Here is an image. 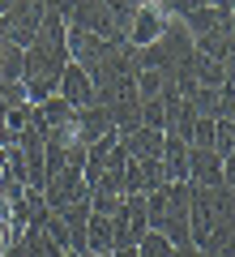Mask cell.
Returning <instances> with one entry per match:
<instances>
[{
    "mask_svg": "<svg viewBox=\"0 0 235 257\" xmlns=\"http://www.w3.org/2000/svg\"><path fill=\"white\" fill-rule=\"evenodd\" d=\"M188 146L192 150H209V146H214V120H192Z\"/></svg>",
    "mask_w": 235,
    "mask_h": 257,
    "instance_id": "cell-20",
    "label": "cell"
},
{
    "mask_svg": "<svg viewBox=\"0 0 235 257\" xmlns=\"http://www.w3.org/2000/svg\"><path fill=\"white\" fill-rule=\"evenodd\" d=\"M9 5H13V0H0V13H5V9H9Z\"/></svg>",
    "mask_w": 235,
    "mask_h": 257,
    "instance_id": "cell-24",
    "label": "cell"
},
{
    "mask_svg": "<svg viewBox=\"0 0 235 257\" xmlns=\"http://www.w3.org/2000/svg\"><path fill=\"white\" fill-rule=\"evenodd\" d=\"M60 257H86V253H73V248H69V253H60Z\"/></svg>",
    "mask_w": 235,
    "mask_h": 257,
    "instance_id": "cell-23",
    "label": "cell"
},
{
    "mask_svg": "<svg viewBox=\"0 0 235 257\" xmlns=\"http://www.w3.org/2000/svg\"><path fill=\"white\" fill-rule=\"evenodd\" d=\"M86 257H94V253H86Z\"/></svg>",
    "mask_w": 235,
    "mask_h": 257,
    "instance_id": "cell-26",
    "label": "cell"
},
{
    "mask_svg": "<svg viewBox=\"0 0 235 257\" xmlns=\"http://www.w3.org/2000/svg\"><path fill=\"white\" fill-rule=\"evenodd\" d=\"M116 142H120V150H124L133 163H145V159H158L163 155V133L158 128H133V133H116Z\"/></svg>",
    "mask_w": 235,
    "mask_h": 257,
    "instance_id": "cell-9",
    "label": "cell"
},
{
    "mask_svg": "<svg viewBox=\"0 0 235 257\" xmlns=\"http://www.w3.org/2000/svg\"><path fill=\"white\" fill-rule=\"evenodd\" d=\"M39 231H43V236L52 240V244L60 248V253H69V227H64V219H60V214H56V210L47 214L43 223H39Z\"/></svg>",
    "mask_w": 235,
    "mask_h": 257,
    "instance_id": "cell-18",
    "label": "cell"
},
{
    "mask_svg": "<svg viewBox=\"0 0 235 257\" xmlns=\"http://www.w3.org/2000/svg\"><path fill=\"white\" fill-rule=\"evenodd\" d=\"M171 257H205L201 248H192V244H180V248H171Z\"/></svg>",
    "mask_w": 235,
    "mask_h": 257,
    "instance_id": "cell-21",
    "label": "cell"
},
{
    "mask_svg": "<svg viewBox=\"0 0 235 257\" xmlns=\"http://www.w3.org/2000/svg\"><path fill=\"white\" fill-rule=\"evenodd\" d=\"M163 172H167V184H188V142L184 138H171L163 133Z\"/></svg>",
    "mask_w": 235,
    "mask_h": 257,
    "instance_id": "cell-11",
    "label": "cell"
},
{
    "mask_svg": "<svg viewBox=\"0 0 235 257\" xmlns=\"http://www.w3.org/2000/svg\"><path fill=\"white\" fill-rule=\"evenodd\" d=\"M188 103H192V111H197V120H231V116H235V94H231V82L218 86V90H209V86H197Z\"/></svg>",
    "mask_w": 235,
    "mask_h": 257,
    "instance_id": "cell-7",
    "label": "cell"
},
{
    "mask_svg": "<svg viewBox=\"0 0 235 257\" xmlns=\"http://www.w3.org/2000/svg\"><path fill=\"white\" fill-rule=\"evenodd\" d=\"M171 248H175V244L163 236V231H154V227L137 240V257H171Z\"/></svg>",
    "mask_w": 235,
    "mask_h": 257,
    "instance_id": "cell-16",
    "label": "cell"
},
{
    "mask_svg": "<svg viewBox=\"0 0 235 257\" xmlns=\"http://www.w3.org/2000/svg\"><path fill=\"white\" fill-rule=\"evenodd\" d=\"M145 231H150V219H145V193H124L120 210L111 214V236H116V248H133Z\"/></svg>",
    "mask_w": 235,
    "mask_h": 257,
    "instance_id": "cell-2",
    "label": "cell"
},
{
    "mask_svg": "<svg viewBox=\"0 0 235 257\" xmlns=\"http://www.w3.org/2000/svg\"><path fill=\"white\" fill-rule=\"evenodd\" d=\"M141 124L163 133V124H167V107H163V99H158V94H154V99H141Z\"/></svg>",
    "mask_w": 235,
    "mask_h": 257,
    "instance_id": "cell-19",
    "label": "cell"
},
{
    "mask_svg": "<svg viewBox=\"0 0 235 257\" xmlns=\"http://www.w3.org/2000/svg\"><path fill=\"white\" fill-rule=\"evenodd\" d=\"M188 184H192V189L231 184V163L218 159L214 150H192V146H188Z\"/></svg>",
    "mask_w": 235,
    "mask_h": 257,
    "instance_id": "cell-5",
    "label": "cell"
},
{
    "mask_svg": "<svg viewBox=\"0 0 235 257\" xmlns=\"http://www.w3.org/2000/svg\"><path fill=\"white\" fill-rule=\"evenodd\" d=\"M107 133H116V128H111V111H107V107L90 103V107H77V111H73V138L82 142V146L107 138Z\"/></svg>",
    "mask_w": 235,
    "mask_h": 257,
    "instance_id": "cell-8",
    "label": "cell"
},
{
    "mask_svg": "<svg viewBox=\"0 0 235 257\" xmlns=\"http://www.w3.org/2000/svg\"><path fill=\"white\" fill-rule=\"evenodd\" d=\"M209 150L231 163V150H235V124H231V120H214V146H209Z\"/></svg>",
    "mask_w": 235,
    "mask_h": 257,
    "instance_id": "cell-17",
    "label": "cell"
},
{
    "mask_svg": "<svg viewBox=\"0 0 235 257\" xmlns=\"http://www.w3.org/2000/svg\"><path fill=\"white\" fill-rule=\"evenodd\" d=\"M56 94H60V99L69 103L73 111H77V107H90V103H94L90 77H86V69H77V64H64L60 82H56Z\"/></svg>",
    "mask_w": 235,
    "mask_h": 257,
    "instance_id": "cell-10",
    "label": "cell"
},
{
    "mask_svg": "<svg viewBox=\"0 0 235 257\" xmlns=\"http://www.w3.org/2000/svg\"><path fill=\"white\" fill-rule=\"evenodd\" d=\"M64 26H77V30H90V35L107 39V43H116V39H124L116 30V18H111L107 0H77L73 5V13L64 18Z\"/></svg>",
    "mask_w": 235,
    "mask_h": 257,
    "instance_id": "cell-3",
    "label": "cell"
},
{
    "mask_svg": "<svg viewBox=\"0 0 235 257\" xmlns=\"http://www.w3.org/2000/svg\"><path fill=\"white\" fill-rule=\"evenodd\" d=\"M192 52L205 56V60L231 64V30H209V35H197V39H192Z\"/></svg>",
    "mask_w": 235,
    "mask_h": 257,
    "instance_id": "cell-13",
    "label": "cell"
},
{
    "mask_svg": "<svg viewBox=\"0 0 235 257\" xmlns=\"http://www.w3.org/2000/svg\"><path fill=\"white\" fill-rule=\"evenodd\" d=\"M86 197H90V189H86V180H82V172H77V167H60V172L47 176V184H43L47 210H64V206L86 202Z\"/></svg>",
    "mask_w": 235,
    "mask_h": 257,
    "instance_id": "cell-4",
    "label": "cell"
},
{
    "mask_svg": "<svg viewBox=\"0 0 235 257\" xmlns=\"http://www.w3.org/2000/svg\"><path fill=\"white\" fill-rule=\"evenodd\" d=\"M43 13H47L43 0H13L9 9L0 13V35H5V43L26 47L30 39H35V30H39V22H43Z\"/></svg>",
    "mask_w": 235,
    "mask_h": 257,
    "instance_id": "cell-1",
    "label": "cell"
},
{
    "mask_svg": "<svg viewBox=\"0 0 235 257\" xmlns=\"http://www.w3.org/2000/svg\"><path fill=\"white\" fill-rule=\"evenodd\" d=\"M39 120H43V128H64V124H73V107L60 99V94H52V99H43L39 103Z\"/></svg>",
    "mask_w": 235,
    "mask_h": 257,
    "instance_id": "cell-15",
    "label": "cell"
},
{
    "mask_svg": "<svg viewBox=\"0 0 235 257\" xmlns=\"http://www.w3.org/2000/svg\"><path fill=\"white\" fill-rule=\"evenodd\" d=\"M209 9H235V0H205Z\"/></svg>",
    "mask_w": 235,
    "mask_h": 257,
    "instance_id": "cell-22",
    "label": "cell"
},
{
    "mask_svg": "<svg viewBox=\"0 0 235 257\" xmlns=\"http://www.w3.org/2000/svg\"><path fill=\"white\" fill-rule=\"evenodd\" d=\"M184 69L192 73V82L197 86H209V90H218V86L231 82V64H218V60H205V56L192 52L188 60H184Z\"/></svg>",
    "mask_w": 235,
    "mask_h": 257,
    "instance_id": "cell-12",
    "label": "cell"
},
{
    "mask_svg": "<svg viewBox=\"0 0 235 257\" xmlns=\"http://www.w3.org/2000/svg\"><path fill=\"white\" fill-rule=\"evenodd\" d=\"M111 248H116V236H111V219H103V214H90V223H86V253H94V257H111Z\"/></svg>",
    "mask_w": 235,
    "mask_h": 257,
    "instance_id": "cell-14",
    "label": "cell"
},
{
    "mask_svg": "<svg viewBox=\"0 0 235 257\" xmlns=\"http://www.w3.org/2000/svg\"><path fill=\"white\" fill-rule=\"evenodd\" d=\"M150 5H158V9H163V0H150Z\"/></svg>",
    "mask_w": 235,
    "mask_h": 257,
    "instance_id": "cell-25",
    "label": "cell"
},
{
    "mask_svg": "<svg viewBox=\"0 0 235 257\" xmlns=\"http://www.w3.org/2000/svg\"><path fill=\"white\" fill-rule=\"evenodd\" d=\"M163 26H167V13L158 9V5H141V9L128 18V26H124V43L128 47H150L154 39L163 35Z\"/></svg>",
    "mask_w": 235,
    "mask_h": 257,
    "instance_id": "cell-6",
    "label": "cell"
}]
</instances>
